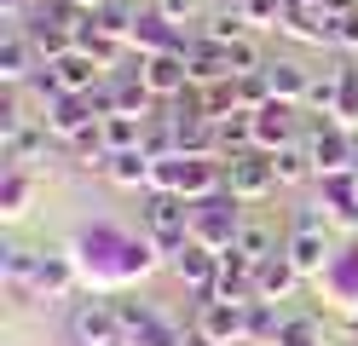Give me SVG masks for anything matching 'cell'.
I'll return each mask as SVG.
<instances>
[{"label": "cell", "instance_id": "4316f807", "mask_svg": "<svg viewBox=\"0 0 358 346\" xmlns=\"http://www.w3.org/2000/svg\"><path fill=\"white\" fill-rule=\"evenodd\" d=\"M29 191H35L29 168H6V185H0V214L17 219V214H24V202H29Z\"/></svg>", "mask_w": 358, "mask_h": 346}, {"label": "cell", "instance_id": "d6986e66", "mask_svg": "<svg viewBox=\"0 0 358 346\" xmlns=\"http://www.w3.org/2000/svg\"><path fill=\"white\" fill-rule=\"evenodd\" d=\"M150 173H156V156L150 150L110 156V185H122V191H150Z\"/></svg>", "mask_w": 358, "mask_h": 346}, {"label": "cell", "instance_id": "9c48e42d", "mask_svg": "<svg viewBox=\"0 0 358 346\" xmlns=\"http://www.w3.org/2000/svg\"><path fill=\"white\" fill-rule=\"evenodd\" d=\"M35 41H29V29L24 23H6V41H0V87H24V81H35Z\"/></svg>", "mask_w": 358, "mask_h": 346}, {"label": "cell", "instance_id": "ac0fdd59", "mask_svg": "<svg viewBox=\"0 0 358 346\" xmlns=\"http://www.w3.org/2000/svg\"><path fill=\"white\" fill-rule=\"evenodd\" d=\"M145 115H104V122H99V138H104V150L110 156H122V150H145Z\"/></svg>", "mask_w": 358, "mask_h": 346}, {"label": "cell", "instance_id": "cb8c5ba5", "mask_svg": "<svg viewBox=\"0 0 358 346\" xmlns=\"http://www.w3.org/2000/svg\"><path fill=\"white\" fill-rule=\"evenodd\" d=\"M70 283H76V260H70V254H47V248H41L35 289L41 294H70Z\"/></svg>", "mask_w": 358, "mask_h": 346}, {"label": "cell", "instance_id": "603a6c76", "mask_svg": "<svg viewBox=\"0 0 358 346\" xmlns=\"http://www.w3.org/2000/svg\"><path fill=\"white\" fill-rule=\"evenodd\" d=\"M272 168H278V185H301V179L318 173V168H312V145H306V138H295V145L272 150Z\"/></svg>", "mask_w": 358, "mask_h": 346}, {"label": "cell", "instance_id": "7c38bea8", "mask_svg": "<svg viewBox=\"0 0 358 346\" xmlns=\"http://www.w3.org/2000/svg\"><path fill=\"white\" fill-rule=\"evenodd\" d=\"M173 271H179V283H185V289H214V277H220V254L208 248V243H185V248H173Z\"/></svg>", "mask_w": 358, "mask_h": 346}, {"label": "cell", "instance_id": "f1b7e54d", "mask_svg": "<svg viewBox=\"0 0 358 346\" xmlns=\"http://www.w3.org/2000/svg\"><path fill=\"white\" fill-rule=\"evenodd\" d=\"M226 69H231V75H260L266 58H260V46L243 35V41H231V46H226Z\"/></svg>", "mask_w": 358, "mask_h": 346}, {"label": "cell", "instance_id": "74e56055", "mask_svg": "<svg viewBox=\"0 0 358 346\" xmlns=\"http://www.w3.org/2000/svg\"><path fill=\"white\" fill-rule=\"evenodd\" d=\"M295 6H318V0H295Z\"/></svg>", "mask_w": 358, "mask_h": 346}, {"label": "cell", "instance_id": "d6a6232c", "mask_svg": "<svg viewBox=\"0 0 358 346\" xmlns=\"http://www.w3.org/2000/svg\"><path fill=\"white\" fill-rule=\"evenodd\" d=\"M150 12H156V17H168L173 29H185V23L196 17V0H150Z\"/></svg>", "mask_w": 358, "mask_h": 346}, {"label": "cell", "instance_id": "8fae6325", "mask_svg": "<svg viewBox=\"0 0 358 346\" xmlns=\"http://www.w3.org/2000/svg\"><path fill=\"white\" fill-rule=\"evenodd\" d=\"M283 145H295V104H283L272 99L266 110H255V150H283Z\"/></svg>", "mask_w": 358, "mask_h": 346}, {"label": "cell", "instance_id": "8d00e7d4", "mask_svg": "<svg viewBox=\"0 0 358 346\" xmlns=\"http://www.w3.org/2000/svg\"><path fill=\"white\" fill-rule=\"evenodd\" d=\"M70 6H81V12H93V6H104V0H70Z\"/></svg>", "mask_w": 358, "mask_h": 346}, {"label": "cell", "instance_id": "d4e9b609", "mask_svg": "<svg viewBox=\"0 0 358 346\" xmlns=\"http://www.w3.org/2000/svg\"><path fill=\"white\" fill-rule=\"evenodd\" d=\"M283 312H278V300H255L249 306V346H272V340H283Z\"/></svg>", "mask_w": 358, "mask_h": 346}, {"label": "cell", "instance_id": "ab89813d", "mask_svg": "<svg viewBox=\"0 0 358 346\" xmlns=\"http://www.w3.org/2000/svg\"><path fill=\"white\" fill-rule=\"evenodd\" d=\"M352 179H358V173H352Z\"/></svg>", "mask_w": 358, "mask_h": 346}, {"label": "cell", "instance_id": "5b68a950", "mask_svg": "<svg viewBox=\"0 0 358 346\" xmlns=\"http://www.w3.org/2000/svg\"><path fill=\"white\" fill-rule=\"evenodd\" d=\"M35 271H41V254L24 248V243H0V283L17 306H35L41 289H35Z\"/></svg>", "mask_w": 358, "mask_h": 346}, {"label": "cell", "instance_id": "7402d4cb", "mask_svg": "<svg viewBox=\"0 0 358 346\" xmlns=\"http://www.w3.org/2000/svg\"><path fill=\"white\" fill-rule=\"evenodd\" d=\"M139 17H145V12H133L127 0H104V6H93V29L127 46V41H133V29H139Z\"/></svg>", "mask_w": 358, "mask_h": 346}, {"label": "cell", "instance_id": "52a82bcc", "mask_svg": "<svg viewBox=\"0 0 358 346\" xmlns=\"http://www.w3.org/2000/svg\"><path fill=\"white\" fill-rule=\"evenodd\" d=\"M139 75H145V87L156 92L162 104H173L179 92L191 87V69H185V52H150V58H139Z\"/></svg>", "mask_w": 358, "mask_h": 346}, {"label": "cell", "instance_id": "3957f363", "mask_svg": "<svg viewBox=\"0 0 358 346\" xmlns=\"http://www.w3.org/2000/svg\"><path fill=\"white\" fill-rule=\"evenodd\" d=\"M220 161H226V191L237 202H260L278 185V168L266 150H237V156H220Z\"/></svg>", "mask_w": 358, "mask_h": 346}, {"label": "cell", "instance_id": "ffe728a7", "mask_svg": "<svg viewBox=\"0 0 358 346\" xmlns=\"http://www.w3.org/2000/svg\"><path fill=\"white\" fill-rule=\"evenodd\" d=\"M214 133H220V156L255 150V110H226V115H214Z\"/></svg>", "mask_w": 358, "mask_h": 346}, {"label": "cell", "instance_id": "44dd1931", "mask_svg": "<svg viewBox=\"0 0 358 346\" xmlns=\"http://www.w3.org/2000/svg\"><path fill=\"white\" fill-rule=\"evenodd\" d=\"M231 254H243L249 266L272 260V254H278V231L266 225V219H243V225H237V243H231Z\"/></svg>", "mask_w": 358, "mask_h": 346}, {"label": "cell", "instance_id": "f35d334b", "mask_svg": "<svg viewBox=\"0 0 358 346\" xmlns=\"http://www.w3.org/2000/svg\"><path fill=\"white\" fill-rule=\"evenodd\" d=\"M352 231H358V219H352Z\"/></svg>", "mask_w": 358, "mask_h": 346}, {"label": "cell", "instance_id": "4dcf8cb0", "mask_svg": "<svg viewBox=\"0 0 358 346\" xmlns=\"http://www.w3.org/2000/svg\"><path fill=\"white\" fill-rule=\"evenodd\" d=\"M116 317H122V335H139L156 323V312L145 306V300H116Z\"/></svg>", "mask_w": 358, "mask_h": 346}, {"label": "cell", "instance_id": "6da1fadb", "mask_svg": "<svg viewBox=\"0 0 358 346\" xmlns=\"http://www.w3.org/2000/svg\"><path fill=\"white\" fill-rule=\"evenodd\" d=\"M139 219H145V237L156 248H185L191 243V202L173 196V191H145Z\"/></svg>", "mask_w": 358, "mask_h": 346}, {"label": "cell", "instance_id": "8992f818", "mask_svg": "<svg viewBox=\"0 0 358 346\" xmlns=\"http://www.w3.org/2000/svg\"><path fill=\"white\" fill-rule=\"evenodd\" d=\"M41 122H47V133L52 138H76L87 133V127H99V115H93V104H87V92H58V99L47 104V115H41Z\"/></svg>", "mask_w": 358, "mask_h": 346}, {"label": "cell", "instance_id": "83f0119b", "mask_svg": "<svg viewBox=\"0 0 358 346\" xmlns=\"http://www.w3.org/2000/svg\"><path fill=\"white\" fill-rule=\"evenodd\" d=\"M243 17H249V29H283V12L295 6V0H237Z\"/></svg>", "mask_w": 358, "mask_h": 346}, {"label": "cell", "instance_id": "ba28073f", "mask_svg": "<svg viewBox=\"0 0 358 346\" xmlns=\"http://www.w3.org/2000/svg\"><path fill=\"white\" fill-rule=\"evenodd\" d=\"M196 329L208 340L231 346V340H249V306H231V300H203V312H196Z\"/></svg>", "mask_w": 358, "mask_h": 346}, {"label": "cell", "instance_id": "7a4b0ae2", "mask_svg": "<svg viewBox=\"0 0 358 346\" xmlns=\"http://www.w3.org/2000/svg\"><path fill=\"white\" fill-rule=\"evenodd\" d=\"M237 225H243V214H237V196H231V191H220V196H208V202H191V237L208 243L214 254H231Z\"/></svg>", "mask_w": 358, "mask_h": 346}, {"label": "cell", "instance_id": "9a60e30c", "mask_svg": "<svg viewBox=\"0 0 358 346\" xmlns=\"http://www.w3.org/2000/svg\"><path fill=\"white\" fill-rule=\"evenodd\" d=\"M266 87H272V99H283V104H306L312 69L295 64V58H278V64H266Z\"/></svg>", "mask_w": 358, "mask_h": 346}, {"label": "cell", "instance_id": "f546056e", "mask_svg": "<svg viewBox=\"0 0 358 346\" xmlns=\"http://www.w3.org/2000/svg\"><path fill=\"white\" fill-rule=\"evenodd\" d=\"M237 104H243V110H266V104H272L266 69H260V75H237Z\"/></svg>", "mask_w": 358, "mask_h": 346}, {"label": "cell", "instance_id": "e575fe53", "mask_svg": "<svg viewBox=\"0 0 358 346\" xmlns=\"http://www.w3.org/2000/svg\"><path fill=\"white\" fill-rule=\"evenodd\" d=\"M335 46H347V52H358V12L335 17Z\"/></svg>", "mask_w": 358, "mask_h": 346}, {"label": "cell", "instance_id": "4fadbf2b", "mask_svg": "<svg viewBox=\"0 0 358 346\" xmlns=\"http://www.w3.org/2000/svg\"><path fill=\"white\" fill-rule=\"evenodd\" d=\"M312 145V168H318L324 179H335V173H352V138L341 133V127H318L306 138Z\"/></svg>", "mask_w": 358, "mask_h": 346}, {"label": "cell", "instance_id": "5bb4252c", "mask_svg": "<svg viewBox=\"0 0 358 346\" xmlns=\"http://www.w3.org/2000/svg\"><path fill=\"white\" fill-rule=\"evenodd\" d=\"M295 289H301V271H295L289 254H272V260L255 266V294H260V300H289Z\"/></svg>", "mask_w": 358, "mask_h": 346}, {"label": "cell", "instance_id": "1f68e13d", "mask_svg": "<svg viewBox=\"0 0 358 346\" xmlns=\"http://www.w3.org/2000/svg\"><path fill=\"white\" fill-rule=\"evenodd\" d=\"M122 346H185V335H179V329H168V323L156 317L150 329H139V335H127Z\"/></svg>", "mask_w": 358, "mask_h": 346}, {"label": "cell", "instance_id": "30bf717a", "mask_svg": "<svg viewBox=\"0 0 358 346\" xmlns=\"http://www.w3.org/2000/svg\"><path fill=\"white\" fill-rule=\"evenodd\" d=\"M52 69V81H58V92H93L104 75H110V69L93 58V52H81V46H70V52H64V58H52L47 64Z\"/></svg>", "mask_w": 358, "mask_h": 346}, {"label": "cell", "instance_id": "d590c367", "mask_svg": "<svg viewBox=\"0 0 358 346\" xmlns=\"http://www.w3.org/2000/svg\"><path fill=\"white\" fill-rule=\"evenodd\" d=\"M185 346H220V340H208L203 329H185Z\"/></svg>", "mask_w": 358, "mask_h": 346}, {"label": "cell", "instance_id": "e0dca14e", "mask_svg": "<svg viewBox=\"0 0 358 346\" xmlns=\"http://www.w3.org/2000/svg\"><path fill=\"white\" fill-rule=\"evenodd\" d=\"M47 122H24L12 138H0V156H6V168H35V156L47 150Z\"/></svg>", "mask_w": 358, "mask_h": 346}, {"label": "cell", "instance_id": "277c9868", "mask_svg": "<svg viewBox=\"0 0 358 346\" xmlns=\"http://www.w3.org/2000/svg\"><path fill=\"white\" fill-rule=\"evenodd\" d=\"M70 340L76 346H122V317H116V300H76L70 312Z\"/></svg>", "mask_w": 358, "mask_h": 346}, {"label": "cell", "instance_id": "484cf974", "mask_svg": "<svg viewBox=\"0 0 358 346\" xmlns=\"http://www.w3.org/2000/svg\"><path fill=\"white\" fill-rule=\"evenodd\" d=\"M243 35H249L243 6H220V12H208V23H203V41H214V46H231V41H243Z\"/></svg>", "mask_w": 358, "mask_h": 346}, {"label": "cell", "instance_id": "836d02e7", "mask_svg": "<svg viewBox=\"0 0 358 346\" xmlns=\"http://www.w3.org/2000/svg\"><path fill=\"white\" fill-rule=\"evenodd\" d=\"M335 115H358V69L341 75V104H335Z\"/></svg>", "mask_w": 358, "mask_h": 346}, {"label": "cell", "instance_id": "2e32d148", "mask_svg": "<svg viewBox=\"0 0 358 346\" xmlns=\"http://www.w3.org/2000/svg\"><path fill=\"white\" fill-rule=\"evenodd\" d=\"M283 254L295 260V271H301V277H318V271H329V260H335L324 231H295V237L283 243Z\"/></svg>", "mask_w": 358, "mask_h": 346}]
</instances>
